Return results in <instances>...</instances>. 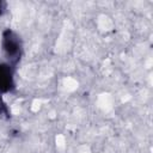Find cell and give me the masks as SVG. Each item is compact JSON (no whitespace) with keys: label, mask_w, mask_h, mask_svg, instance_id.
Returning <instances> with one entry per match:
<instances>
[{"label":"cell","mask_w":153,"mask_h":153,"mask_svg":"<svg viewBox=\"0 0 153 153\" xmlns=\"http://www.w3.org/2000/svg\"><path fill=\"white\" fill-rule=\"evenodd\" d=\"M0 45L6 62L17 68L24 56V42L22 36L13 29L6 27L1 32Z\"/></svg>","instance_id":"cell-1"},{"label":"cell","mask_w":153,"mask_h":153,"mask_svg":"<svg viewBox=\"0 0 153 153\" xmlns=\"http://www.w3.org/2000/svg\"><path fill=\"white\" fill-rule=\"evenodd\" d=\"M7 12V2L5 0H0V17H2Z\"/></svg>","instance_id":"cell-4"},{"label":"cell","mask_w":153,"mask_h":153,"mask_svg":"<svg viewBox=\"0 0 153 153\" xmlns=\"http://www.w3.org/2000/svg\"><path fill=\"white\" fill-rule=\"evenodd\" d=\"M0 117L4 120H11L12 118V112L10 106L7 105V103L5 102L2 94H0Z\"/></svg>","instance_id":"cell-3"},{"label":"cell","mask_w":153,"mask_h":153,"mask_svg":"<svg viewBox=\"0 0 153 153\" xmlns=\"http://www.w3.org/2000/svg\"><path fill=\"white\" fill-rule=\"evenodd\" d=\"M17 68L7 62H0V94L14 93L17 91L16 84Z\"/></svg>","instance_id":"cell-2"}]
</instances>
